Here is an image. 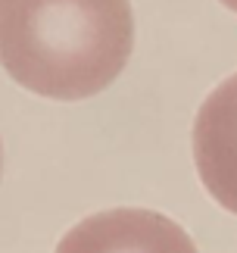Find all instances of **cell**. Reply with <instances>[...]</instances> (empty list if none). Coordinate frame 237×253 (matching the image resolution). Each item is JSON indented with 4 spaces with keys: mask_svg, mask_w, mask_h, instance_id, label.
Instances as JSON below:
<instances>
[{
    "mask_svg": "<svg viewBox=\"0 0 237 253\" xmlns=\"http://www.w3.org/2000/svg\"><path fill=\"white\" fill-rule=\"evenodd\" d=\"M222 3H225V6H228V9H231V13H237V0H222Z\"/></svg>",
    "mask_w": 237,
    "mask_h": 253,
    "instance_id": "cell-3",
    "label": "cell"
},
{
    "mask_svg": "<svg viewBox=\"0 0 237 253\" xmlns=\"http://www.w3.org/2000/svg\"><path fill=\"white\" fill-rule=\"evenodd\" d=\"M194 163L209 197L237 216V91L219 84L194 119Z\"/></svg>",
    "mask_w": 237,
    "mask_h": 253,
    "instance_id": "cell-2",
    "label": "cell"
},
{
    "mask_svg": "<svg viewBox=\"0 0 237 253\" xmlns=\"http://www.w3.org/2000/svg\"><path fill=\"white\" fill-rule=\"evenodd\" d=\"M231 82H234V91H237V75H234V79H231Z\"/></svg>",
    "mask_w": 237,
    "mask_h": 253,
    "instance_id": "cell-4",
    "label": "cell"
},
{
    "mask_svg": "<svg viewBox=\"0 0 237 253\" xmlns=\"http://www.w3.org/2000/svg\"><path fill=\"white\" fill-rule=\"evenodd\" d=\"M134 47L128 0H0L9 79L50 100H84L125 72Z\"/></svg>",
    "mask_w": 237,
    "mask_h": 253,
    "instance_id": "cell-1",
    "label": "cell"
}]
</instances>
